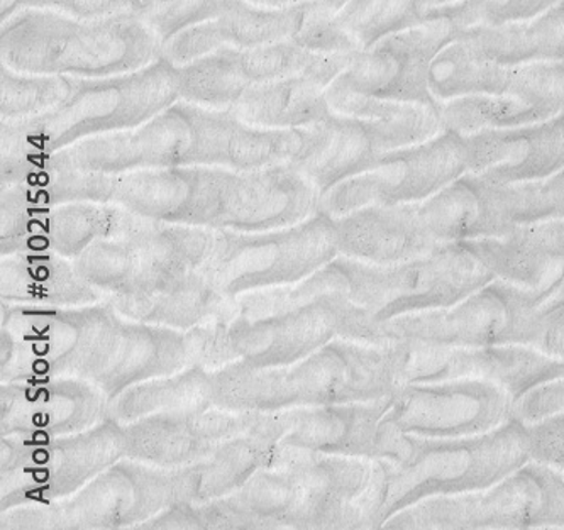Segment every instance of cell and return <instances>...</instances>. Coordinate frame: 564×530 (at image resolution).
Returning a JSON list of instances; mask_svg holds the SVG:
<instances>
[{
	"instance_id": "obj_1",
	"label": "cell",
	"mask_w": 564,
	"mask_h": 530,
	"mask_svg": "<svg viewBox=\"0 0 564 530\" xmlns=\"http://www.w3.org/2000/svg\"><path fill=\"white\" fill-rule=\"evenodd\" d=\"M304 140V129L254 128L239 121L232 110L206 109L180 99L138 128L88 138L62 150L56 161L87 169L188 161L253 166L297 158Z\"/></svg>"
},
{
	"instance_id": "obj_2",
	"label": "cell",
	"mask_w": 564,
	"mask_h": 530,
	"mask_svg": "<svg viewBox=\"0 0 564 530\" xmlns=\"http://www.w3.org/2000/svg\"><path fill=\"white\" fill-rule=\"evenodd\" d=\"M162 37L141 15L80 19L50 9H22L2 21V65L22 74L106 78L162 58Z\"/></svg>"
},
{
	"instance_id": "obj_3",
	"label": "cell",
	"mask_w": 564,
	"mask_h": 530,
	"mask_svg": "<svg viewBox=\"0 0 564 530\" xmlns=\"http://www.w3.org/2000/svg\"><path fill=\"white\" fill-rule=\"evenodd\" d=\"M531 459V431L516 418L487 434L458 440L403 435L399 454L378 463L368 517L383 526L425 498L490 487Z\"/></svg>"
},
{
	"instance_id": "obj_4",
	"label": "cell",
	"mask_w": 564,
	"mask_h": 530,
	"mask_svg": "<svg viewBox=\"0 0 564 530\" xmlns=\"http://www.w3.org/2000/svg\"><path fill=\"white\" fill-rule=\"evenodd\" d=\"M180 100L178 66L165 55L151 65L106 78H77L72 96L26 121L2 122V144L28 160L109 132L138 128Z\"/></svg>"
},
{
	"instance_id": "obj_5",
	"label": "cell",
	"mask_w": 564,
	"mask_h": 530,
	"mask_svg": "<svg viewBox=\"0 0 564 530\" xmlns=\"http://www.w3.org/2000/svg\"><path fill=\"white\" fill-rule=\"evenodd\" d=\"M563 304L561 270V279L546 289H525L497 279L451 307L403 315L381 322L380 327L386 343L412 340L447 348L519 344L534 348L544 318Z\"/></svg>"
},
{
	"instance_id": "obj_6",
	"label": "cell",
	"mask_w": 564,
	"mask_h": 530,
	"mask_svg": "<svg viewBox=\"0 0 564 530\" xmlns=\"http://www.w3.org/2000/svg\"><path fill=\"white\" fill-rule=\"evenodd\" d=\"M400 529L478 530L564 527V473L531 459L490 487L425 498L390 517Z\"/></svg>"
},
{
	"instance_id": "obj_7",
	"label": "cell",
	"mask_w": 564,
	"mask_h": 530,
	"mask_svg": "<svg viewBox=\"0 0 564 530\" xmlns=\"http://www.w3.org/2000/svg\"><path fill=\"white\" fill-rule=\"evenodd\" d=\"M348 293L375 322L440 311L494 282V273L466 242L437 246L424 257L390 267L343 261Z\"/></svg>"
},
{
	"instance_id": "obj_8",
	"label": "cell",
	"mask_w": 564,
	"mask_h": 530,
	"mask_svg": "<svg viewBox=\"0 0 564 530\" xmlns=\"http://www.w3.org/2000/svg\"><path fill=\"white\" fill-rule=\"evenodd\" d=\"M458 34L447 19L431 12L422 26L356 52L326 90L330 110L355 99L443 106L431 90V66L447 44L458 40Z\"/></svg>"
},
{
	"instance_id": "obj_9",
	"label": "cell",
	"mask_w": 564,
	"mask_h": 530,
	"mask_svg": "<svg viewBox=\"0 0 564 530\" xmlns=\"http://www.w3.org/2000/svg\"><path fill=\"white\" fill-rule=\"evenodd\" d=\"M513 397L478 378L403 383L390 397L386 425L421 440H458L487 434L513 419Z\"/></svg>"
},
{
	"instance_id": "obj_10",
	"label": "cell",
	"mask_w": 564,
	"mask_h": 530,
	"mask_svg": "<svg viewBox=\"0 0 564 530\" xmlns=\"http://www.w3.org/2000/svg\"><path fill=\"white\" fill-rule=\"evenodd\" d=\"M468 172L465 136L446 131L425 143L381 154L373 169L339 183L327 204L339 216L367 205L421 204Z\"/></svg>"
},
{
	"instance_id": "obj_11",
	"label": "cell",
	"mask_w": 564,
	"mask_h": 530,
	"mask_svg": "<svg viewBox=\"0 0 564 530\" xmlns=\"http://www.w3.org/2000/svg\"><path fill=\"white\" fill-rule=\"evenodd\" d=\"M403 383L478 378L506 388L513 400L564 377V359L532 346L447 348L433 344L393 340Z\"/></svg>"
},
{
	"instance_id": "obj_12",
	"label": "cell",
	"mask_w": 564,
	"mask_h": 530,
	"mask_svg": "<svg viewBox=\"0 0 564 530\" xmlns=\"http://www.w3.org/2000/svg\"><path fill=\"white\" fill-rule=\"evenodd\" d=\"M323 0L289 9H267L246 0H224L219 14L173 36L163 55L176 66L209 55L220 48L250 50L301 33L312 12Z\"/></svg>"
},
{
	"instance_id": "obj_13",
	"label": "cell",
	"mask_w": 564,
	"mask_h": 530,
	"mask_svg": "<svg viewBox=\"0 0 564 530\" xmlns=\"http://www.w3.org/2000/svg\"><path fill=\"white\" fill-rule=\"evenodd\" d=\"M465 138L469 172L495 185L538 182L564 169V113Z\"/></svg>"
},
{
	"instance_id": "obj_14",
	"label": "cell",
	"mask_w": 564,
	"mask_h": 530,
	"mask_svg": "<svg viewBox=\"0 0 564 530\" xmlns=\"http://www.w3.org/2000/svg\"><path fill=\"white\" fill-rule=\"evenodd\" d=\"M355 53L324 55L304 74L270 84L250 85L232 107L239 121L263 129H305L324 121L333 110L326 99Z\"/></svg>"
},
{
	"instance_id": "obj_15",
	"label": "cell",
	"mask_w": 564,
	"mask_h": 530,
	"mask_svg": "<svg viewBox=\"0 0 564 530\" xmlns=\"http://www.w3.org/2000/svg\"><path fill=\"white\" fill-rule=\"evenodd\" d=\"M339 249L351 260L390 267L436 249L417 205H367L337 220Z\"/></svg>"
},
{
	"instance_id": "obj_16",
	"label": "cell",
	"mask_w": 564,
	"mask_h": 530,
	"mask_svg": "<svg viewBox=\"0 0 564 530\" xmlns=\"http://www.w3.org/2000/svg\"><path fill=\"white\" fill-rule=\"evenodd\" d=\"M415 205L422 224L440 246L503 238L513 230L495 207L491 183L471 172Z\"/></svg>"
},
{
	"instance_id": "obj_17",
	"label": "cell",
	"mask_w": 564,
	"mask_h": 530,
	"mask_svg": "<svg viewBox=\"0 0 564 530\" xmlns=\"http://www.w3.org/2000/svg\"><path fill=\"white\" fill-rule=\"evenodd\" d=\"M563 232L556 223L517 226L503 238L466 241L495 279L539 290L561 279L560 245Z\"/></svg>"
},
{
	"instance_id": "obj_18",
	"label": "cell",
	"mask_w": 564,
	"mask_h": 530,
	"mask_svg": "<svg viewBox=\"0 0 564 530\" xmlns=\"http://www.w3.org/2000/svg\"><path fill=\"white\" fill-rule=\"evenodd\" d=\"M305 132L297 158L326 187L368 172L383 154L368 119L330 112L324 121L305 128Z\"/></svg>"
},
{
	"instance_id": "obj_19",
	"label": "cell",
	"mask_w": 564,
	"mask_h": 530,
	"mask_svg": "<svg viewBox=\"0 0 564 530\" xmlns=\"http://www.w3.org/2000/svg\"><path fill=\"white\" fill-rule=\"evenodd\" d=\"M458 37L475 55L497 65L563 62L564 0L529 21L502 28H473L459 31Z\"/></svg>"
},
{
	"instance_id": "obj_20",
	"label": "cell",
	"mask_w": 564,
	"mask_h": 530,
	"mask_svg": "<svg viewBox=\"0 0 564 530\" xmlns=\"http://www.w3.org/2000/svg\"><path fill=\"white\" fill-rule=\"evenodd\" d=\"M441 109L443 106L355 99L337 104L333 112L371 121L381 151L389 153L425 143L446 132Z\"/></svg>"
},
{
	"instance_id": "obj_21",
	"label": "cell",
	"mask_w": 564,
	"mask_h": 530,
	"mask_svg": "<svg viewBox=\"0 0 564 530\" xmlns=\"http://www.w3.org/2000/svg\"><path fill=\"white\" fill-rule=\"evenodd\" d=\"M440 6L441 0H346L334 22L364 52L386 37L422 26Z\"/></svg>"
},
{
	"instance_id": "obj_22",
	"label": "cell",
	"mask_w": 564,
	"mask_h": 530,
	"mask_svg": "<svg viewBox=\"0 0 564 530\" xmlns=\"http://www.w3.org/2000/svg\"><path fill=\"white\" fill-rule=\"evenodd\" d=\"M250 87L239 71L236 48H220L178 66L180 99L213 110H231Z\"/></svg>"
},
{
	"instance_id": "obj_23",
	"label": "cell",
	"mask_w": 564,
	"mask_h": 530,
	"mask_svg": "<svg viewBox=\"0 0 564 530\" xmlns=\"http://www.w3.org/2000/svg\"><path fill=\"white\" fill-rule=\"evenodd\" d=\"M444 129L462 136L517 128L551 119L544 110L509 96H466L443 102Z\"/></svg>"
},
{
	"instance_id": "obj_24",
	"label": "cell",
	"mask_w": 564,
	"mask_h": 530,
	"mask_svg": "<svg viewBox=\"0 0 564 530\" xmlns=\"http://www.w3.org/2000/svg\"><path fill=\"white\" fill-rule=\"evenodd\" d=\"M74 77L33 75L0 66V119L26 121L62 106L75 88Z\"/></svg>"
},
{
	"instance_id": "obj_25",
	"label": "cell",
	"mask_w": 564,
	"mask_h": 530,
	"mask_svg": "<svg viewBox=\"0 0 564 530\" xmlns=\"http://www.w3.org/2000/svg\"><path fill=\"white\" fill-rule=\"evenodd\" d=\"M495 207L507 226L564 223V169L547 179L519 185L491 183Z\"/></svg>"
},
{
	"instance_id": "obj_26",
	"label": "cell",
	"mask_w": 564,
	"mask_h": 530,
	"mask_svg": "<svg viewBox=\"0 0 564 530\" xmlns=\"http://www.w3.org/2000/svg\"><path fill=\"white\" fill-rule=\"evenodd\" d=\"M513 418L529 425L534 459H564V377L529 391L513 403Z\"/></svg>"
},
{
	"instance_id": "obj_27",
	"label": "cell",
	"mask_w": 564,
	"mask_h": 530,
	"mask_svg": "<svg viewBox=\"0 0 564 530\" xmlns=\"http://www.w3.org/2000/svg\"><path fill=\"white\" fill-rule=\"evenodd\" d=\"M497 96L513 97L556 118L564 113V60L500 65Z\"/></svg>"
},
{
	"instance_id": "obj_28",
	"label": "cell",
	"mask_w": 564,
	"mask_h": 530,
	"mask_svg": "<svg viewBox=\"0 0 564 530\" xmlns=\"http://www.w3.org/2000/svg\"><path fill=\"white\" fill-rule=\"evenodd\" d=\"M561 0H456L434 8L433 14L447 19L458 31L502 28L543 14Z\"/></svg>"
},
{
	"instance_id": "obj_29",
	"label": "cell",
	"mask_w": 564,
	"mask_h": 530,
	"mask_svg": "<svg viewBox=\"0 0 564 530\" xmlns=\"http://www.w3.org/2000/svg\"><path fill=\"white\" fill-rule=\"evenodd\" d=\"M236 55L239 71L248 85L270 84L304 74L324 56L293 40L264 44L258 48H236Z\"/></svg>"
},
{
	"instance_id": "obj_30",
	"label": "cell",
	"mask_w": 564,
	"mask_h": 530,
	"mask_svg": "<svg viewBox=\"0 0 564 530\" xmlns=\"http://www.w3.org/2000/svg\"><path fill=\"white\" fill-rule=\"evenodd\" d=\"M156 2L158 0H2L0 19L6 21L22 9H50L80 19L109 18L124 12L144 18Z\"/></svg>"
},
{
	"instance_id": "obj_31",
	"label": "cell",
	"mask_w": 564,
	"mask_h": 530,
	"mask_svg": "<svg viewBox=\"0 0 564 530\" xmlns=\"http://www.w3.org/2000/svg\"><path fill=\"white\" fill-rule=\"evenodd\" d=\"M534 348L564 359V304L546 315Z\"/></svg>"
},
{
	"instance_id": "obj_32",
	"label": "cell",
	"mask_w": 564,
	"mask_h": 530,
	"mask_svg": "<svg viewBox=\"0 0 564 530\" xmlns=\"http://www.w3.org/2000/svg\"><path fill=\"white\" fill-rule=\"evenodd\" d=\"M246 2L267 9H289L295 8V6L307 4L311 0H246Z\"/></svg>"
},
{
	"instance_id": "obj_33",
	"label": "cell",
	"mask_w": 564,
	"mask_h": 530,
	"mask_svg": "<svg viewBox=\"0 0 564 530\" xmlns=\"http://www.w3.org/2000/svg\"><path fill=\"white\" fill-rule=\"evenodd\" d=\"M560 257H561V270H563V280H564V235H563V239H561Z\"/></svg>"
},
{
	"instance_id": "obj_34",
	"label": "cell",
	"mask_w": 564,
	"mask_h": 530,
	"mask_svg": "<svg viewBox=\"0 0 564 530\" xmlns=\"http://www.w3.org/2000/svg\"><path fill=\"white\" fill-rule=\"evenodd\" d=\"M451 2H456V0H441V6L451 4Z\"/></svg>"
},
{
	"instance_id": "obj_35",
	"label": "cell",
	"mask_w": 564,
	"mask_h": 530,
	"mask_svg": "<svg viewBox=\"0 0 564 530\" xmlns=\"http://www.w3.org/2000/svg\"><path fill=\"white\" fill-rule=\"evenodd\" d=\"M556 224H557V227H560L561 232H563V235H564V223H556Z\"/></svg>"
},
{
	"instance_id": "obj_36",
	"label": "cell",
	"mask_w": 564,
	"mask_h": 530,
	"mask_svg": "<svg viewBox=\"0 0 564 530\" xmlns=\"http://www.w3.org/2000/svg\"><path fill=\"white\" fill-rule=\"evenodd\" d=\"M557 466H560V468L563 469V473H564V459L561 461L560 465H557Z\"/></svg>"
}]
</instances>
